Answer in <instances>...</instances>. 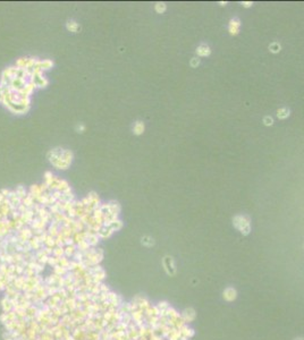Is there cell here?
<instances>
[{
	"label": "cell",
	"instance_id": "5bb4252c",
	"mask_svg": "<svg viewBox=\"0 0 304 340\" xmlns=\"http://www.w3.org/2000/svg\"><path fill=\"white\" fill-rule=\"evenodd\" d=\"M154 9H156V11L159 14H162L166 11V3L165 2H157L156 3V6H154Z\"/></svg>",
	"mask_w": 304,
	"mask_h": 340
},
{
	"label": "cell",
	"instance_id": "484cf974",
	"mask_svg": "<svg viewBox=\"0 0 304 340\" xmlns=\"http://www.w3.org/2000/svg\"><path fill=\"white\" fill-rule=\"evenodd\" d=\"M242 5L244 7H250V6H252L253 3L252 2H242Z\"/></svg>",
	"mask_w": 304,
	"mask_h": 340
},
{
	"label": "cell",
	"instance_id": "44dd1931",
	"mask_svg": "<svg viewBox=\"0 0 304 340\" xmlns=\"http://www.w3.org/2000/svg\"><path fill=\"white\" fill-rule=\"evenodd\" d=\"M263 122H264V125L270 126V125H272L273 120H272V118H271L270 116H267V117H264V118H263Z\"/></svg>",
	"mask_w": 304,
	"mask_h": 340
},
{
	"label": "cell",
	"instance_id": "8992f818",
	"mask_svg": "<svg viewBox=\"0 0 304 340\" xmlns=\"http://www.w3.org/2000/svg\"><path fill=\"white\" fill-rule=\"evenodd\" d=\"M36 66H38V67L40 68L42 71H43V70H48V69H50V68L54 66V62H52L51 60H49V59H47V60H39L38 64H36Z\"/></svg>",
	"mask_w": 304,
	"mask_h": 340
},
{
	"label": "cell",
	"instance_id": "4fadbf2b",
	"mask_svg": "<svg viewBox=\"0 0 304 340\" xmlns=\"http://www.w3.org/2000/svg\"><path fill=\"white\" fill-rule=\"evenodd\" d=\"M15 193H16V195L17 196H19L23 200L26 195H28V193H26V189L24 188V186H22V185H19V186H17L16 188H15Z\"/></svg>",
	"mask_w": 304,
	"mask_h": 340
},
{
	"label": "cell",
	"instance_id": "52a82bcc",
	"mask_svg": "<svg viewBox=\"0 0 304 340\" xmlns=\"http://www.w3.org/2000/svg\"><path fill=\"white\" fill-rule=\"evenodd\" d=\"M144 128H145L144 127V122L141 121V120H137L133 126V133L135 135H141V134H143Z\"/></svg>",
	"mask_w": 304,
	"mask_h": 340
},
{
	"label": "cell",
	"instance_id": "277c9868",
	"mask_svg": "<svg viewBox=\"0 0 304 340\" xmlns=\"http://www.w3.org/2000/svg\"><path fill=\"white\" fill-rule=\"evenodd\" d=\"M210 52H211V50H210L209 45L204 43L200 44L198 47V49H196V53L200 57H208L209 54H210Z\"/></svg>",
	"mask_w": 304,
	"mask_h": 340
},
{
	"label": "cell",
	"instance_id": "2e32d148",
	"mask_svg": "<svg viewBox=\"0 0 304 340\" xmlns=\"http://www.w3.org/2000/svg\"><path fill=\"white\" fill-rule=\"evenodd\" d=\"M109 227L111 228V229H113V231H115V230H118V229H120V228L123 227V222H122V221H120V220H118V219H117V220H115V221H113V223L110 224Z\"/></svg>",
	"mask_w": 304,
	"mask_h": 340
},
{
	"label": "cell",
	"instance_id": "8fae6325",
	"mask_svg": "<svg viewBox=\"0 0 304 340\" xmlns=\"http://www.w3.org/2000/svg\"><path fill=\"white\" fill-rule=\"evenodd\" d=\"M30 194L36 200L38 197H40L42 195V190L40 188V186H38V185H32L31 188H30Z\"/></svg>",
	"mask_w": 304,
	"mask_h": 340
},
{
	"label": "cell",
	"instance_id": "7a4b0ae2",
	"mask_svg": "<svg viewBox=\"0 0 304 340\" xmlns=\"http://www.w3.org/2000/svg\"><path fill=\"white\" fill-rule=\"evenodd\" d=\"M234 226L242 234L247 235L250 232V219L245 215H236L234 218Z\"/></svg>",
	"mask_w": 304,
	"mask_h": 340
},
{
	"label": "cell",
	"instance_id": "9c48e42d",
	"mask_svg": "<svg viewBox=\"0 0 304 340\" xmlns=\"http://www.w3.org/2000/svg\"><path fill=\"white\" fill-rule=\"evenodd\" d=\"M224 298L226 300H229V302L234 300L236 298V290L234 288H227L224 291Z\"/></svg>",
	"mask_w": 304,
	"mask_h": 340
},
{
	"label": "cell",
	"instance_id": "d6986e66",
	"mask_svg": "<svg viewBox=\"0 0 304 340\" xmlns=\"http://www.w3.org/2000/svg\"><path fill=\"white\" fill-rule=\"evenodd\" d=\"M269 49L272 51V52H275V53H276V52L280 51V44L277 43V42H275V43L270 44V45H269Z\"/></svg>",
	"mask_w": 304,
	"mask_h": 340
},
{
	"label": "cell",
	"instance_id": "30bf717a",
	"mask_svg": "<svg viewBox=\"0 0 304 340\" xmlns=\"http://www.w3.org/2000/svg\"><path fill=\"white\" fill-rule=\"evenodd\" d=\"M66 28L68 31H71V32H73V33H76L79 28V25L76 23L75 20L69 19V20H67V23H66Z\"/></svg>",
	"mask_w": 304,
	"mask_h": 340
},
{
	"label": "cell",
	"instance_id": "3957f363",
	"mask_svg": "<svg viewBox=\"0 0 304 340\" xmlns=\"http://www.w3.org/2000/svg\"><path fill=\"white\" fill-rule=\"evenodd\" d=\"M239 26H241V20L238 18H232L229 22L228 31L232 35H236L239 32Z\"/></svg>",
	"mask_w": 304,
	"mask_h": 340
},
{
	"label": "cell",
	"instance_id": "4316f807",
	"mask_svg": "<svg viewBox=\"0 0 304 340\" xmlns=\"http://www.w3.org/2000/svg\"><path fill=\"white\" fill-rule=\"evenodd\" d=\"M298 340H303V339H298Z\"/></svg>",
	"mask_w": 304,
	"mask_h": 340
},
{
	"label": "cell",
	"instance_id": "6da1fadb",
	"mask_svg": "<svg viewBox=\"0 0 304 340\" xmlns=\"http://www.w3.org/2000/svg\"><path fill=\"white\" fill-rule=\"evenodd\" d=\"M48 160L50 161L52 166H55L58 169L65 170L67 169L73 161V152L71 150L62 149V147H56V149L50 150L47 154Z\"/></svg>",
	"mask_w": 304,
	"mask_h": 340
},
{
	"label": "cell",
	"instance_id": "7c38bea8",
	"mask_svg": "<svg viewBox=\"0 0 304 340\" xmlns=\"http://www.w3.org/2000/svg\"><path fill=\"white\" fill-rule=\"evenodd\" d=\"M277 116L279 119H286L289 116V110L287 108H280L277 110Z\"/></svg>",
	"mask_w": 304,
	"mask_h": 340
},
{
	"label": "cell",
	"instance_id": "d4e9b609",
	"mask_svg": "<svg viewBox=\"0 0 304 340\" xmlns=\"http://www.w3.org/2000/svg\"><path fill=\"white\" fill-rule=\"evenodd\" d=\"M6 198V196H4V194L0 192V203H2L4 202V200Z\"/></svg>",
	"mask_w": 304,
	"mask_h": 340
},
{
	"label": "cell",
	"instance_id": "e0dca14e",
	"mask_svg": "<svg viewBox=\"0 0 304 340\" xmlns=\"http://www.w3.org/2000/svg\"><path fill=\"white\" fill-rule=\"evenodd\" d=\"M68 187H69V185H68V183H67V181H66V180L62 179V180H60V181H59V185H58V190H60V192H62H62H64V190L66 189V188H68Z\"/></svg>",
	"mask_w": 304,
	"mask_h": 340
},
{
	"label": "cell",
	"instance_id": "ffe728a7",
	"mask_svg": "<svg viewBox=\"0 0 304 340\" xmlns=\"http://www.w3.org/2000/svg\"><path fill=\"white\" fill-rule=\"evenodd\" d=\"M62 192H60V190H58V189L52 190V196L55 197V198H56V200H57V201H59V200H60V198H62Z\"/></svg>",
	"mask_w": 304,
	"mask_h": 340
},
{
	"label": "cell",
	"instance_id": "cb8c5ba5",
	"mask_svg": "<svg viewBox=\"0 0 304 340\" xmlns=\"http://www.w3.org/2000/svg\"><path fill=\"white\" fill-rule=\"evenodd\" d=\"M1 193L4 194V196L8 197V196H9V194H11V190H9V189H6V188H4V189H1Z\"/></svg>",
	"mask_w": 304,
	"mask_h": 340
},
{
	"label": "cell",
	"instance_id": "ac0fdd59",
	"mask_svg": "<svg viewBox=\"0 0 304 340\" xmlns=\"http://www.w3.org/2000/svg\"><path fill=\"white\" fill-rule=\"evenodd\" d=\"M142 244L147 245V246H152V245H153V239H152L151 237L145 236V237L142 238Z\"/></svg>",
	"mask_w": 304,
	"mask_h": 340
},
{
	"label": "cell",
	"instance_id": "603a6c76",
	"mask_svg": "<svg viewBox=\"0 0 304 340\" xmlns=\"http://www.w3.org/2000/svg\"><path fill=\"white\" fill-rule=\"evenodd\" d=\"M199 64H200V60H199V59H196V58H193V59H192V61H191L192 67H196Z\"/></svg>",
	"mask_w": 304,
	"mask_h": 340
},
{
	"label": "cell",
	"instance_id": "ba28073f",
	"mask_svg": "<svg viewBox=\"0 0 304 340\" xmlns=\"http://www.w3.org/2000/svg\"><path fill=\"white\" fill-rule=\"evenodd\" d=\"M34 201H35L34 197H33L31 194L28 193V195H26V196H25L24 198L22 200V204H24V205L28 207V209H32V207H33V205L35 204Z\"/></svg>",
	"mask_w": 304,
	"mask_h": 340
},
{
	"label": "cell",
	"instance_id": "7402d4cb",
	"mask_svg": "<svg viewBox=\"0 0 304 340\" xmlns=\"http://www.w3.org/2000/svg\"><path fill=\"white\" fill-rule=\"evenodd\" d=\"M76 130H77V133H83L85 130V126L83 125L82 122H79V124H77V126H76Z\"/></svg>",
	"mask_w": 304,
	"mask_h": 340
},
{
	"label": "cell",
	"instance_id": "9a60e30c",
	"mask_svg": "<svg viewBox=\"0 0 304 340\" xmlns=\"http://www.w3.org/2000/svg\"><path fill=\"white\" fill-rule=\"evenodd\" d=\"M28 61V58H19V59L16 61V67L17 68H25L26 67Z\"/></svg>",
	"mask_w": 304,
	"mask_h": 340
},
{
	"label": "cell",
	"instance_id": "5b68a950",
	"mask_svg": "<svg viewBox=\"0 0 304 340\" xmlns=\"http://www.w3.org/2000/svg\"><path fill=\"white\" fill-rule=\"evenodd\" d=\"M182 317H183V320H184L185 323L191 322V321H193V320H194V317H195L194 311H193V309H191V308L185 309L184 313L182 314Z\"/></svg>",
	"mask_w": 304,
	"mask_h": 340
}]
</instances>
